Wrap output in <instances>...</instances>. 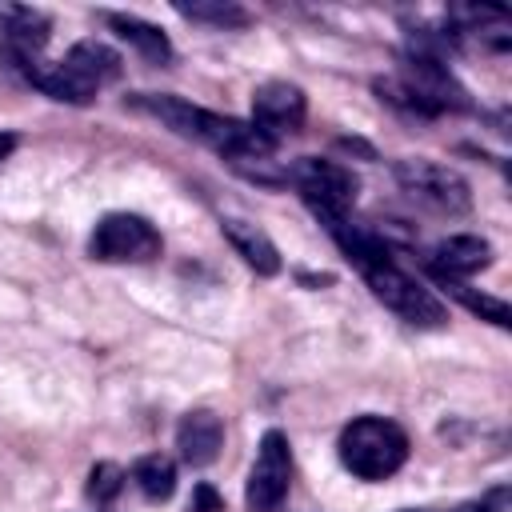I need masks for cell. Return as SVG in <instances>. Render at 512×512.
I'll use <instances>...</instances> for the list:
<instances>
[{"mask_svg":"<svg viewBox=\"0 0 512 512\" xmlns=\"http://www.w3.org/2000/svg\"><path fill=\"white\" fill-rule=\"evenodd\" d=\"M336 452H340V464L356 480H388L408 460V436L396 420L356 416L352 424H344V432L336 440Z\"/></svg>","mask_w":512,"mask_h":512,"instance_id":"6da1fadb","label":"cell"},{"mask_svg":"<svg viewBox=\"0 0 512 512\" xmlns=\"http://www.w3.org/2000/svg\"><path fill=\"white\" fill-rule=\"evenodd\" d=\"M356 272L368 280L372 296H376L384 308H392L396 316H404L408 324H416V328H440V324L448 320V308L436 300V292L424 288L416 276H408V272L392 260V252H384V256L360 264Z\"/></svg>","mask_w":512,"mask_h":512,"instance_id":"7a4b0ae2","label":"cell"},{"mask_svg":"<svg viewBox=\"0 0 512 512\" xmlns=\"http://www.w3.org/2000/svg\"><path fill=\"white\" fill-rule=\"evenodd\" d=\"M288 180L300 188L304 204L316 212V220H344L348 208L356 204V176L336 164V160H320V156H300L288 168Z\"/></svg>","mask_w":512,"mask_h":512,"instance_id":"3957f363","label":"cell"},{"mask_svg":"<svg viewBox=\"0 0 512 512\" xmlns=\"http://www.w3.org/2000/svg\"><path fill=\"white\" fill-rule=\"evenodd\" d=\"M88 252L104 264H148L160 256V232L136 212H108L92 228Z\"/></svg>","mask_w":512,"mask_h":512,"instance_id":"277c9868","label":"cell"},{"mask_svg":"<svg viewBox=\"0 0 512 512\" xmlns=\"http://www.w3.org/2000/svg\"><path fill=\"white\" fill-rule=\"evenodd\" d=\"M396 180L416 204H424V208H432L440 216H464L468 204H472L468 180L456 168L436 164V160H400L396 164Z\"/></svg>","mask_w":512,"mask_h":512,"instance_id":"5b68a950","label":"cell"},{"mask_svg":"<svg viewBox=\"0 0 512 512\" xmlns=\"http://www.w3.org/2000/svg\"><path fill=\"white\" fill-rule=\"evenodd\" d=\"M288 484H292V448H288V436L280 428H268L260 436V452H256V464L248 472L244 500H248L252 512H280V504L288 496Z\"/></svg>","mask_w":512,"mask_h":512,"instance_id":"8992f818","label":"cell"},{"mask_svg":"<svg viewBox=\"0 0 512 512\" xmlns=\"http://www.w3.org/2000/svg\"><path fill=\"white\" fill-rule=\"evenodd\" d=\"M304 112H308V100L296 84L288 80H268L252 92V124L276 140V136H288V132H300L304 124Z\"/></svg>","mask_w":512,"mask_h":512,"instance_id":"52a82bcc","label":"cell"},{"mask_svg":"<svg viewBox=\"0 0 512 512\" xmlns=\"http://www.w3.org/2000/svg\"><path fill=\"white\" fill-rule=\"evenodd\" d=\"M48 28H52V20L40 8L0 4V32H4L8 60H40V52L48 44Z\"/></svg>","mask_w":512,"mask_h":512,"instance_id":"ba28073f","label":"cell"},{"mask_svg":"<svg viewBox=\"0 0 512 512\" xmlns=\"http://www.w3.org/2000/svg\"><path fill=\"white\" fill-rule=\"evenodd\" d=\"M220 444H224V420H220L212 408H192V412H184V420H180V428H176V448H180L184 464L208 468V464L220 456Z\"/></svg>","mask_w":512,"mask_h":512,"instance_id":"9c48e42d","label":"cell"},{"mask_svg":"<svg viewBox=\"0 0 512 512\" xmlns=\"http://www.w3.org/2000/svg\"><path fill=\"white\" fill-rule=\"evenodd\" d=\"M488 264H492V244L472 236V232L448 236L432 248V272H444V276H456V280H464V276H472Z\"/></svg>","mask_w":512,"mask_h":512,"instance_id":"30bf717a","label":"cell"},{"mask_svg":"<svg viewBox=\"0 0 512 512\" xmlns=\"http://www.w3.org/2000/svg\"><path fill=\"white\" fill-rule=\"evenodd\" d=\"M220 228H224L228 244L236 248V256H240L256 276H276V272H280V252H276V244L268 240V232H260L256 224L236 220V216L220 220Z\"/></svg>","mask_w":512,"mask_h":512,"instance_id":"8fae6325","label":"cell"},{"mask_svg":"<svg viewBox=\"0 0 512 512\" xmlns=\"http://www.w3.org/2000/svg\"><path fill=\"white\" fill-rule=\"evenodd\" d=\"M64 64H68L80 80H88L96 92H100V84H112V80H120V72H124L120 52L108 48L104 40H80V44H72L68 56H64Z\"/></svg>","mask_w":512,"mask_h":512,"instance_id":"7c38bea8","label":"cell"},{"mask_svg":"<svg viewBox=\"0 0 512 512\" xmlns=\"http://www.w3.org/2000/svg\"><path fill=\"white\" fill-rule=\"evenodd\" d=\"M104 20H108V28H112L120 40H128L144 60H152V64H168V60H172V40H168L156 24H148V20H140V16H128V12H104Z\"/></svg>","mask_w":512,"mask_h":512,"instance_id":"4fadbf2b","label":"cell"},{"mask_svg":"<svg viewBox=\"0 0 512 512\" xmlns=\"http://www.w3.org/2000/svg\"><path fill=\"white\" fill-rule=\"evenodd\" d=\"M436 276V284L448 292V296H456L472 316H480V320H488V324H496V328H508L512 324V312H508V304L500 300V296H488V292H476V288H468L464 280H456V276H444V272H432Z\"/></svg>","mask_w":512,"mask_h":512,"instance_id":"5bb4252c","label":"cell"},{"mask_svg":"<svg viewBox=\"0 0 512 512\" xmlns=\"http://www.w3.org/2000/svg\"><path fill=\"white\" fill-rule=\"evenodd\" d=\"M132 480H136V488H140L144 500L164 504V500L176 492V464H172L168 456H160V452L140 456V460L132 464Z\"/></svg>","mask_w":512,"mask_h":512,"instance_id":"9a60e30c","label":"cell"},{"mask_svg":"<svg viewBox=\"0 0 512 512\" xmlns=\"http://www.w3.org/2000/svg\"><path fill=\"white\" fill-rule=\"evenodd\" d=\"M176 12L184 20H196V24H212V28H248L252 24V12L236 0H192V4H176Z\"/></svg>","mask_w":512,"mask_h":512,"instance_id":"2e32d148","label":"cell"},{"mask_svg":"<svg viewBox=\"0 0 512 512\" xmlns=\"http://www.w3.org/2000/svg\"><path fill=\"white\" fill-rule=\"evenodd\" d=\"M120 488H124V472H120L112 460H100V464L88 472V496H92L96 504H112V500L120 496Z\"/></svg>","mask_w":512,"mask_h":512,"instance_id":"e0dca14e","label":"cell"},{"mask_svg":"<svg viewBox=\"0 0 512 512\" xmlns=\"http://www.w3.org/2000/svg\"><path fill=\"white\" fill-rule=\"evenodd\" d=\"M192 512H224V500H220L208 484H196V492H192Z\"/></svg>","mask_w":512,"mask_h":512,"instance_id":"ac0fdd59","label":"cell"},{"mask_svg":"<svg viewBox=\"0 0 512 512\" xmlns=\"http://www.w3.org/2000/svg\"><path fill=\"white\" fill-rule=\"evenodd\" d=\"M12 148H16V136H8V132H4V136H0V160H4Z\"/></svg>","mask_w":512,"mask_h":512,"instance_id":"d6986e66","label":"cell"}]
</instances>
